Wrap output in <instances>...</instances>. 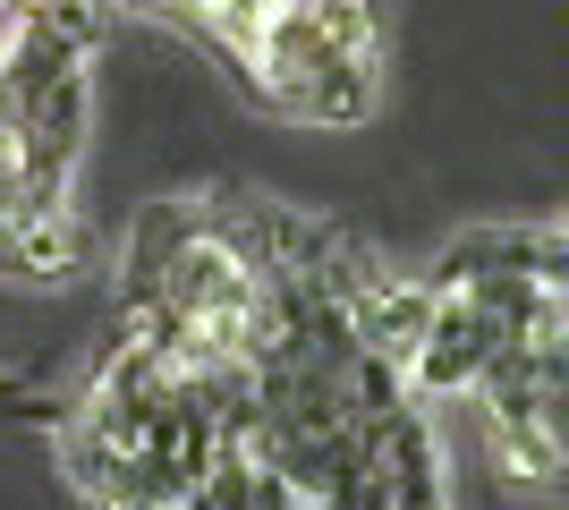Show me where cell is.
I'll list each match as a JSON object with an SVG mask.
<instances>
[{"instance_id": "obj_5", "label": "cell", "mask_w": 569, "mask_h": 510, "mask_svg": "<svg viewBox=\"0 0 569 510\" xmlns=\"http://www.w3.org/2000/svg\"><path fill=\"white\" fill-rule=\"evenodd\" d=\"M128 9H144V18H170V26H179V18L196 9V0H128Z\"/></svg>"}, {"instance_id": "obj_1", "label": "cell", "mask_w": 569, "mask_h": 510, "mask_svg": "<svg viewBox=\"0 0 569 510\" xmlns=\"http://www.w3.org/2000/svg\"><path fill=\"white\" fill-rule=\"evenodd\" d=\"M485 451H493L501 486L527 502H561L569 468V332H519L501 340L493 366L468 383Z\"/></svg>"}, {"instance_id": "obj_3", "label": "cell", "mask_w": 569, "mask_h": 510, "mask_svg": "<svg viewBox=\"0 0 569 510\" xmlns=\"http://www.w3.org/2000/svg\"><path fill=\"white\" fill-rule=\"evenodd\" d=\"M86 256H94V230L77 221V204L18 213V204L0 196V272H9V281L51 290V281H77V272H86Z\"/></svg>"}, {"instance_id": "obj_2", "label": "cell", "mask_w": 569, "mask_h": 510, "mask_svg": "<svg viewBox=\"0 0 569 510\" xmlns=\"http://www.w3.org/2000/svg\"><path fill=\"white\" fill-rule=\"evenodd\" d=\"M476 272H545V281H569L561 221H476V230H459L417 281H426V290H451V281H476Z\"/></svg>"}, {"instance_id": "obj_4", "label": "cell", "mask_w": 569, "mask_h": 510, "mask_svg": "<svg viewBox=\"0 0 569 510\" xmlns=\"http://www.w3.org/2000/svg\"><path fill=\"white\" fill-rule=\"evenodd\" d=\"M179 510H307V493L289 486L281 468H263L247 442H221L213 460H204V477L188 486V502Z\"/></svg>"}]
</instances>
